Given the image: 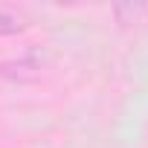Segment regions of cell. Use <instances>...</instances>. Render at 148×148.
Here are the masks:
<instances>
[{
  "label": "cell",
  "instance_id": "obj_2",
  "mask_svg": "<svg viewBox=\"0 0 148 148\" xmlns=\"http://www.w3.org/2000/svg\"><path fill=\"white\" fill-rule=\"evenodd\" d=\"M21 29H23V23H21L18 15L0 9V35H15V32H21Z\"/></svg>",
  "mask_w": 148,
  "mask_h": 148
},
{
  "label": "cell",
  "instance_id": "obj_1",
  "mask_svg": "<svg viewBox=\"0 0 148 148\" xmlns=\"http://www.w3.org/2000/svg\"><path fill=\"white\" fill-rule=\"evenodd\" d=\"M41 70H44V52H41V49H29L26 55H21V58H15V61L0 64V76L26 82V79L41 76Z\"/></svg>",
  "mask_w": 148,
  "mask_h": 148
}]
</instances>
